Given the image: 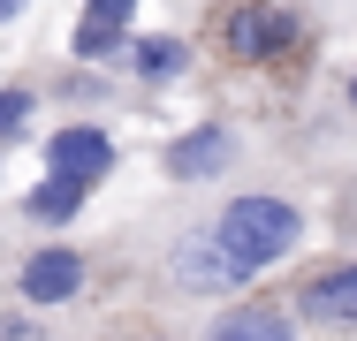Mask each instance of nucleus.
Segmentation results:
<instances>
[{
    "label": "nucleus",
    "instance_id": "nucleus-1",
    "mask_svg": "<svg viewBox=\"0 0 357 341\" xmlns=\"http://www.w3.org/2000/svg\"><path fill=\"white\" fill-rule=\"evenodd\" d=\"M206 212H213V235H220V251L236 258L243 280L289 266L296 243H304V205L282 198V190H228V198H213Z\"/></svg>",
    "mask_w": 357,
    "mask_h": 341
},
{
    "label": "nucleus",
    "instance_id": "nucleus-2",
    "mask_svg": "<svg viewBox=\"0 0 357 341\" xmlns=\"http://www.w3.org/2000/svg\"><path fill=\"white\" fill-rule=\"evenodd\" d=\"M213 38H220V54L236 68H289L304 54L312 23H304L296 0H236V8H220Z\"/></svg>",
    "mask_w": 357,
    "mask_h": 341
},
{
    "label": "nucleus",
    "instance_id": "nucleus-3",
    "mask_svg": "<svg viewBox=\"0 0 357 341\" xmlns=\"http://www.w3.org/2000/svg\"><path fill=\"white\" fill-rule=\"evenodd\" d=\"M296 311V326H335V334H357V258H327V266H304L282 296Z\"/></svg>",
    "mask_w": 357,
    "mask_h": 341
},
{
    "label": "nucleus",
    "instance_id": "nucleus-4",
    "mask_svg": "<svg viewBox=\"0 0 357 341\" xmlns=\"http://www.w3.org/2000/svg\"><path fill=\"white\" fill-rule=\"evenodd\" d=\"M236 159H243V136L228 129V122H198V129H183L175 144H160V175L175 190H206L220 175H236Z\"/></svg>",
    "mask_w": 357,
    "mask_h": 341
},
{
    "label": "nucleus",
    "instance_id": "nucleus-5",
    "mask_svg": "<svg viewBox=\"0 0 357 341\" xmlns=\"http://www.w3.org/2000/svg\"><path fill=\"white\" fill-rule=\"evenodd\" d=\"M91 288V258L76 251V243H38V251H23V266H15V296L31 303V311H61Z\"/></svg>",
    "mask_w": 357,
    "mask_h": 341
},
{
    "label": "nucleus",
    "instance_id": "nucleus-6",
    "mask_svg": "<svg viewBox=\"0 0 357 341\" xmlns=\"http://www.w3.org/2000/svg\"><path fill=\"white\" fill-rule=\"evenodd\" d=\"M206 341H296V311L274 296H228V311L206 319Z\"/></svg>",
    "mask_w": 357,
    "mask_h": 341
},
{
    "label": "nucleus",
    "instance_id": "nucleus-7",
    "mask_svg": "<svg viewBox=\"0 0 357 341\" xmlns=\"http://www.w3.org/2000/svg\"><path fill=\"white\" fill-rule=\"evenodd\" d=\"M46 167L54 175H84V182L114 175V129L107 122H61L46 136Z\"/></svg>",
    "mask_w": 357,
    "mask_h": 341
},
{
    "label": "nucleus",
    "instance_id": "nucleus-8",
    "mask_svg": "<svg viewBox=\"0 0 357 341\" xmlns=\"http://www.w3.org/2000/svg\"><path fill=\"white\" fill-rule=\"evenodd\" d=\"M130 23H137V0H84L69 54L76 61H114V54L130 46Z\"/></svg>",
    "mask_w": 357,
    "mask_h": 341
},
{
    "label": "nucleus",
    "instance_id": "nucleus-9",
    "mask_svg": "<svg viewBox=\"0 0 357 341\" xmlns=\"http://www.w3.org/2000/svg\"><path fill=\"white\" fill-rule=\"evenodd\" d=\"M122 61H130V76H137L144 91L183 84V76H190V38H175V31H160V38H130Z\"/></svg>",
    "mask_w": 357,
    "mask_h": 341
},
{
    "label": "nucleus",
    "instance_id": "nucleus-10",
    "mask_svg": "<svg viewBox=\"0 0 357 341\" xmlns=\"http://www.w3.org/2000/svg\"><path fill=\"white\" fill-rule=\"evenodd\" d=\"M84 198H91V182H84V175H54V167H46V182H38V190H23L15 212H23L31 228H69L76 212H84Z\"/></svg>",
    "mask_w": 357,
    "mask_h": 341
},
{
    "label": "nucleus",
    "instance_id": "nucleus-11",
    "mask_svg": "<svg viewBox=\"0 0 357 341\" xmlns=\"http://www.w3.org/2000/svg\"><path fill=\"white\" fill-rule=\"evenodd\" d=\"M31 114H38V91L31 84H0V144L31 129Z\"/></svg>",
    "mask_w": 357,
    "mask_h": 341
},
{
    "label": "nucleus",
    "instance_id": "nucleus-12",
    "mask_svg": "<svg viewBox=\"0 0 357 341\" xmlns=\"http://www.w3.org/2000/svg\"><path fill=\"white\" fill-rule=\"evenodd\" d=\"M342 106L357 114V68H342Z\"/></svg>",
    "mask_w": 357,
    "mask_h": 341
},
{
    "label": "nucleus",
    "instance_id": "nucleus-13",
    "mask_svg": "<svg viewBox=\"0 0 357 341\" xmlns=\"http://www.w3.org/2000/svg\"><path fill=\"white\" fill-rule=\"evenodd\" d=\"M15 15H23V0H0V23H15Z\"/></svg>",
    "mask_w": 357,
    "mask_h": 341
},
{
    "label": "nucleus",
    "instance_id": "nucleus-14",
    "mask_svg": "<svg viewBox=\"0 0 357 341\" xmlns=\"http://www.w3.org/2000/svg\"><path fill=\"white\" fill-rule=\"evenodd\" d=\"M342 205H357V182H350V198H342Z\"/></svg>",
    "mask_w": 357,
    "mask_h": 341
},
{
    "label": "nucleus",
    "instance_id": "nucleus-15",
    "mask_svg": "<svg viewBox=\"0 0 357 341\" xmlns=\"http://www.w3.org/2000/svg\"><path fill=\"white\" fill-rule=\"evenodd\" d=\"M152 341H167V334H152Z\"/></svg>",
    "mask_w": 357,
    "mask_h": 341
}]
</instances>
